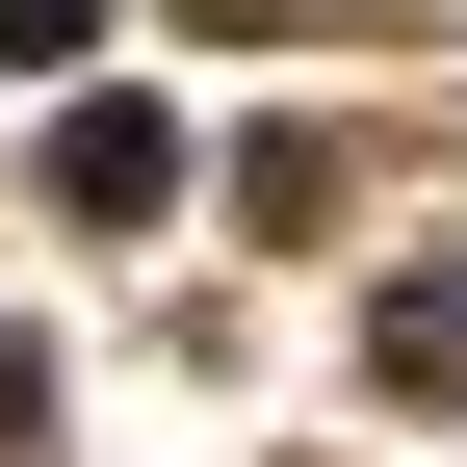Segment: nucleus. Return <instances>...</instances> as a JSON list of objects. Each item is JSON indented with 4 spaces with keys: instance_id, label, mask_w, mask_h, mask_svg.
Returning <instances> with one entry per match:
<instances>
[{
    "instance_id": "2",
    "label": "nucleus",
    "mask_w": 467,
    "mask_h": 467,
    "mask_svg": "<svg viewBox=\"0 0 467 467\" xmlns=\"http://www.w3.org/2000/svg\"><path fill=\"white\" fill-rule=\"evenodd\" d=\"M364 389H416V416L467 389V285H441V260H416V285H389V312H364Z\"/></svg>"
},
{
    "instance_id": "1",
    "label": "nucleus",
    "mask_w": 467,
    "mask_h": 467,
    "mask_svg": "<svg viewBox=\"0 0 467 467\" xmlns=\"http://www.w3.org/2000/svg\"><path fill=\"white\" fill-rule=\"evenodd\" d=\"M52 208H78V234H156V208H182V104H130V78L52 104Z\"/></svg>"
},
{
    "instance_id": "3",
    "label": "nucleus",
    "mask_w": 467,
    "mask_h": 467,
    "mask_svg": "<svg viewBox=\"0 0 467 467\" xmlns=\"http://www.w3.org/2000/svg\"><path fill=\"white\" fill-rule=\"evenodd\" d=\"M52 52H104V0H0V78H52Z\"/></svg>"
}]
</instances>
